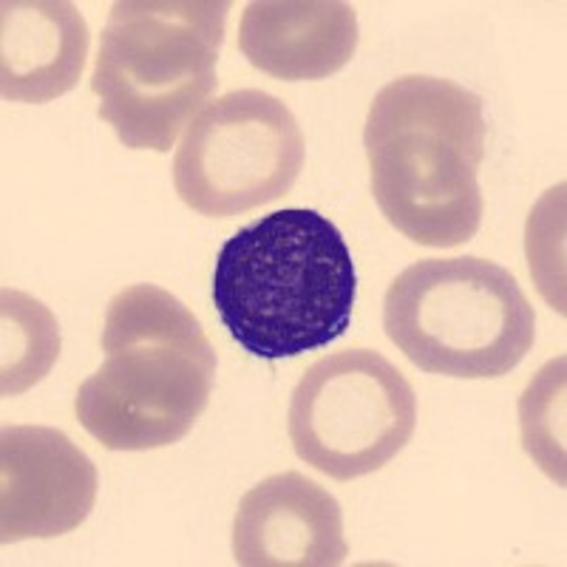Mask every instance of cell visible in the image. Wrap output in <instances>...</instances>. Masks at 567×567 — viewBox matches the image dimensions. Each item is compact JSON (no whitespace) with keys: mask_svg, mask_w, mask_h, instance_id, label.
<instances>
[{"mask_svg":"<svg viewBox=\"0 0 567 567\" xmlns=\"http://www.w3.org/2000/svg\"><path fill=\"white\" fill-rule=\"evenodd\" d=\"M483 100L443 78L392 80L369 105L372 194L389 225L423 247H460L477 236L485 159Z\"/></svg>","mask_w":567,"mask_h":567,"instance_id":"6da1fadb","label":"cell"},{"mask_svg":"<svg viewBox=\"0 0 567 567\" xmlns=\"http://www.w3.org/2000/svg\"><path fill=\"white\" fill-rule=\"evenodd\" d=\"M358 272L327 216L284 207L233 233L213 270V303L252 358L284 361L329 347L352 321Z\"/></svg>","mask_w":567,"mask_h":567,"instance_id":"7a4b0ae2","label":"cell"},{"mask_svg":"<svg viewBox=\"0 0 567 567\" xmlns=\"http://www.w3.org/2000/svg\"><path fill=\"white\" fill-rule=\"evenodd\" d=\"M103 352L74 398L85 432L109 452L179 443L216 383V352L194 312L156 284L125 287L105 312Z\"/></svg>","mask_w":567,"mask_h":567,"instance_id":"3957f363","label":"cell"},{"mask_svg":"<svg viewBox=\"0 0 567 567\" xmlns=\"http://www.w3.org/2000/svg\"><path fill=\"white\" fill-rule=\"evenodd\" d=\"M225 0H120L100 34L91 91L125 148L168 154L219 85Z\"/></svg>","mask_w":567,"mask_h":567,"instance_id":"277c9868","label":"cell"},{"mask_svg":"<svg viewBox=\"0 0 567 567\" xmlns=\"http://www.w3.org/2000/svg\"><path fill=\"white\" fill-rule=\"evenodd\" d=\"M383 329L423 372L485 381L525 361L536 316L516 278L488 258H425L389 284Z\"/></svg>","mask_w":567,"mask_h":567,"instance_id":"5b68a950","label":"cell"},{"mask_svg":"<svg viewBox=\"0 0 567 567\" xmlns=\"http://www.w3.org/2000/svg\"><path fill=\"white\" fill-rule=\"evenodd\" d=\"M414 429L412 383L374 349L327 354L292 389L287 417L292 449L303 463L341 483L392 463Z\"/></svg>","mask_w":567,"mask_h":567,"instance_id":"8992f818","label":"cell"},{"mask_svg":"<svg viewBox=\"0 0 567 567\" xmlns=\"http://www.w3.org/2000/svg\"><path fill=\"white\" fill-rule=\"evenodd\" d=\"M296 114L261 89L230 91L205 105L174 156V185L190 210L233 219L281 199L303 168Z\"/></svg>","mask_w":567,"mask_h":567,"instance_id":"52a82bcc","label":"cell"},{"mask_svg":"<svg viewBox=\"0 0 567 567\" xmlns=\"http://www.w3.org/2000/svg\"><path fill=\"white\" fill-rule=\"evenodd\" d=\"M97 468L69 434L14 425L0 437V542L54 539L89 519Z\"/></svg>","mask_w":567,"mask_h":567,"instance_id":"ba28073f","label":"cell"},{"mask_svg":"<svg viewBox=\"0 0 567 567\" xmlns=\"http://www.w3.org/2000/svg\"><path fill=\"white\" fill-rule=\"evenodd\" d=\"M349 556L343 511L298 471L267 477L241 496L233 559L241 567H338Z\"/></svg>","mask_w":567,"mask_h":567,"instance_id":"9c48e42d","label":"cell"},{"mask_svg":"<svg viewBox=\"0 0 567 567\" xmlns=\"http://www.w3.org/2000/svg\"><path fill=\"white\" fill-rule=\"evenodd\" d=\"M241 54L278 80H323L358 49V12L343 0H252L241 14Z\"/></svg>","mask_w":567,"mask_h":567,"instance_id":"30bf717a","label":"cell"},{"mask_svg":"<svg viewBox=\"0 0 567 567\" xmlns=\"http://www.w3.org/2000/svg\"><path fill=\"white\" fill-rule=\"evenodd\" d=\"M89 23L65 0H7L0 7V94L9 103H52L80 83Z\"/></svg>","mask_w":567,"mask_h":567,"instance_id":"8fae6325","label":"cell"},{"mask_svg":"<svg viewBox=\"0 0 567 567\" xmlns=\"http://www.w3.org/2000/svg\"><path fill=\"white\" fill-rule=\"evenodd\" d=\"M0 316V392L9 398L27 392L49 374L60 354V327L43 303L18 290H3Z\"/></svg>","mask_w":567,"mask_h":567,"instance_id":"7c38bea8","label":"cell"},{"mask_svg":"<svg viewBox=\"0 0 567 567\" xmlns=\"http://www.w3.org/2000/svg\"><path fill=\"white\" fill-rule=\"evenodd\" d=\"M525 452L550 480L565 485V358L536 374L519 400Z\"/></svg>","mask_w":567,"mask_h":567,"instance_id":"4fadbf2b","label":"cell"}]
</instances>
